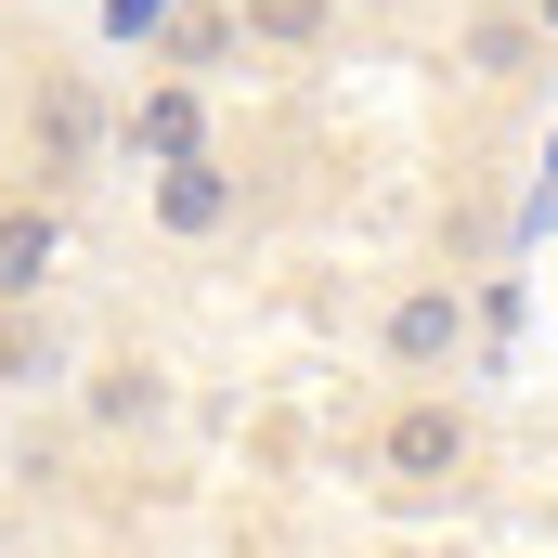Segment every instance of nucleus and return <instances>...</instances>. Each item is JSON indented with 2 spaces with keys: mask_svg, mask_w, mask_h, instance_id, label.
Wrapping results in <instances>:
<instances>
[{
  "mask_svg": "<svg viewBox=\"0 0 558 558\" xmlns=\"http://www.w3.org/2000/svg\"><path fill=\"white\" fill-rule=\"evenodd\" d=\"M364 468H377V494L428 507V494H454V481L481 468V416H468L454 390H403V403L377 416V441H364Z\"/></svg>",
  "mask_w": 558,
  "mask_h": 558,
  "instance_id": "nucleus-1",
  "label": "nucleus"
},
{
  "mask_svg": "<svg viewBox=\"0 0 558 558\" xmlns=\"http://www.w3.org/2000/svg\"><path fill=\"white\" fill-rule=\"evenodd\" d=\"M468 338H481V299H468L454 274H403L390 299H377V364H390V377H416V390L468 364Z\"/></svg>",
  "mask_w": 558,
  "mask_h": 558,
  "instance_id": "nucleus-2",
  "label": "nucleus"
},
{
  "mask_svg": "<svg viewBox=\"0 0 558 558\" xmlns=\"http://www.w3.org/2000/svg\"><path fill=\"white\" fill-rule=\"evenodd\" d=\"M143 208H156V234H169V247H208V234H234L247 182H234L221 156H182V169H156V195H143Z\"/></svg>",
  "mask_w": 558,
  "mask_h": 558,
  "instance_id": "nucleus-3",
  "label": "nucleus"
},
{
  "mask_svg": "<svg viewBox=\"0 0 558 558\" xmlns=\"http://www.w3.org/2000/svg\"><path fill=\"white\" fill-rule=\"evenodd\" d=\"M52 274H65V208L52 195H13L0 208V312H39Z\"/></svg>",
  "mask_w": 558,
  "mask_h": 558,
  "instance_id": "nucleus-4",
  "label": "nucleus"
},
{
  "mask_svg": "<svg viewBox=\"0 0 558 558\" xmlns=\"http://www.w3.org/2000/svg\"><path fill=\"white\" fill-rule=\"evenodd\" d=\"M26 143H39V182H78V169L105 156V105H92V78H52L39 118H26Z\"/></svg>",
  "mask_w": 558,
  "mask_h": 558,
  "instance_id": "nucleus-5",
  "label": "nucleus"
},
{
  "mask_svg": "<svg viewBox=\"0 0 558 558\" xmlns=\"http://www.w3.org/2000/svg\"><path fill=\"white\" fill-rule=\"evenodd\" d=\"M78 416H92V428H169V377H156L143 351H118V364L78 377Z\"/></svg>",
  "mask_w": 558,
  "mask_h": 558,
  "instance_id": "nucleus-6",
  "label": "nucleus"
},
{
  "mask_svg": "<svg viewBox=\"0 0 558 558\" xmlns=\"http://www.w3.org/2000/svg\"><path fill=\"white\" fill-rule=\"evenodd\" d=\"M131 143L156 156V169H182V156H208V105H195V78H156L131 105Z\"/></svg>",
  "mask_w": 558,
  "mask_h": 558,
  "instance_id": "nucleus-7",
  "label": "nucleus"
},
{
  "mask_svg": "<svg viewBox=\"0 0 558 558\" xmlns=\"http://www.w3.org/2000/svg\"><path fill=\"white\" fill-rule=\"evenodd\" d=\"M325 0H234V39H260V52H325Z\"/></svg>",
  "mask_w": 558,
  "mask_h": 558,
  "instance_id": "nucleus-8",
  "label": "nucleus"
},
{
  "mask_svg": "<svg viewBox=\"0 0 558 558\" xmlns=\"http://www.w3.org/2000/svg\"><path fill=\"white\" fill-rule=\"evenodd\" d=\"M454 52H468V78H520V65H533V26H520V13H468Z\"/></svg>",
  "mask_w": 558,
  "mask_h": 558,
  "instance_id": "nucleus-9",
  "label": "nucleus"
},
{
  "mask_svg": "<svg viewBox=\"0 0 558 558\" xmlns=\"http://www.w3.org/2000/svg\"><path fill=\"white\" fill-rule=\"evenodd\" d=\"M39 377H52V338L26 312H0V390H39Z\"/></svg>",
  "mask_w": 558,
  "mask_h": 558,
  "instance_id": "nucleus-10",
  "label": "nucleus"
},
{
  "mask_svg": "<svg viewBox=\"0 0 558 558\" xmlns=\"http://www.w3.org/2000/svg\"><path fill=\"white\" fill-rule=\"evenodd\" d=\"M169 39H182V65H221V52H234V13H182Z\"/></svg>",
  "mask_w": 558,
  "mask_h": 558,
  "instance_id": "nucleus-11",
  "label": "nucleus"
},
{
  "mask_svg": "<svg viewBox=\"0 0 558 558\" xmlns=\"http://www.w3.org/2000/svg\"><path fill=\"white\" fill-rule=\"evenodd\" d=\"M105 26L118 39H169V0H105Z\"/></svg>",
  "mask_w": 558,
  "mask_h": 558,
  "instance_id": "nucleus-12",
  "label": "nucleus"
}]
</instances>
